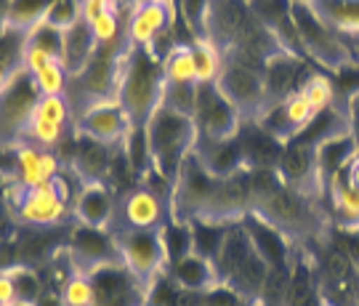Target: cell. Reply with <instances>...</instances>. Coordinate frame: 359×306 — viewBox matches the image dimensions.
Returning <instances> with one entry per match:
<instances>
[{"label": "cell", "instance_id": "obj_1", "mask_svg": "<svg viewBox=\"0 0 359 306\" xmlns=\"http://www.w3.org/2000/svg\"><path fill=\"white\" fill-rule=\"evenodd\" d=\"M205 38L213 40L224 53H256L269 59L283 51L277 38L256 16L250 0H213Z\"/></svg>", "mask_w": 359, "mask_h": 306}, {"label": "cell", "instance_id": "obj_2", "mask_svg": "<svg viewBox=\"0 0 359 306\" xmlns=\"http://www.w3.org/2000/svg\"><path fill=\"white\" fill-rule=\"evenodd\" d=\"M163 88H165L163 62L149 48L126 43L120 53L115 102L126 109L130 126H147L149 115L163 104Z\"/></svg>", "mask_w": 359, "mask_h": 306}, {"label": "cell", "instance_id": "obj_3", "mask_svg": "<svg viewBox=\"0 0 359 306\" xmlns=\"http://www.w3.org/2000/svg\"><path fill=\"white\" fill-rule=\"evenodd\" d=\"M322 203H325L322 197L306 194V192L280 181L264 200H258L253 205L250 213L269 221L271 227H277L290 243H295V240L322 237L327 227L333 224V218H327Z\"/></svg>", "mask_w": 359, "mask_h": 306}, {"label": "cell", "instance_id": "obj_4", "mask_svg": "<svg viewBox=\"0 0 359 306\" xmlns=\"http://www.w3.org/2000/svg\"><path fill=\"white\" fill-rule=\"evenodd\" d=\"M144 133H147V144H149L152 168L170 181H176L181 163L187 160V154L194 152V144L200 139L194 117L181 115L176 109L160 104L147 120Z\"/></svg>", "mask_w": 359, "mask_h": 306}, {"label": "cell", "instance_id": "obj_5", "mask_svg": "<svg viewBox=\"0 0 359 306\" xmlns=\"http://www.w3.org/2000/svg\"><path fill=\"white\" fill-rule=\"evenodd\" d=\"M290 11H293L295 35H298V43L304 48V56L320 72L333 75L335 69H341L344 64L354 62V53H351L346 40L325 25L306 0H293Z\"/></svg>", "mask_w": 359, "mask_h": 306}, {"label": "cell", "instance_id": "obj_6", "mask_svg": "<svg viewBox=\"0 0 359 306\" xmlns=\"http://www.w3.org/2000/svg\"><path fill=\"white\" fill-rule=\"evenodd\" d=\"M218 176H213L197 154H187L181 163L176 181H173V194L168 200V216L173 221H194V218H210L213 203L218 192Z\"/></svg>", "mask_w": 359, "mask_h": 306}, {"label": "cell", "instance_id": "obj_7", "mask_svg": "<svg viewBox=\"0 0 359 306\" xmlns=\"http://www.w3.org/2000/svg\"><path fill=\"white\" fill-rule=\"evenodd\" d=\"M40 102V91L32 75L22 69L0 91V147H16L29 117Z\"/></svg>", "mask_w": 359, "mask_h": 306}, {"label": "cell", "instance_id": "obj_8", "mask_svg": "<svg viewBox=\"0 0 359 306\" xmlns=\"http://www.w3.org/2000/svg\"><path fill=\"white\" fill-rule=\"evenodd\" d=\"M115 232L117 248H120V261L144 282H149L168 272V253L160 230H112Z\"/></svg>", "mask_w": 359, "mask_h": 306}, {"label": "cell", "instance_id": "obj_9", "mask_svg": "<svg viewBox=\"0 0 359 306\" xmlns=\"http://www.w3.org/2000/svg\"><path fill=\"white\" fill-rule=\"evenodd\" d=\"M72 133H75V112H72L69 99L67 96H40L19 144L56 149Z\"/></svg>", "mask_w": 359, "mask_h": 306}, {"label": "cell", "instance_id": "obj_10", "mask_svg": "<svg viewBox=\"0 0 359 306\" xmlns=\"http://www.w3.org/2000/svg\"><path fill=\"white\" fill-rule=\"evenodd\" d=\"M67 253L75 272L80 274H93L96 269L120 264V248H117L115 232L99 230V227H86V224H72L67 232Z\"/></svg>", "mask_w": 359, "mask_h": 306}, {"label": "cell", "instance_id": "obj_11", "mask_svg": "<svg viewBox=\"0 0 359 306\" xmlns=\"http://www.w3.org/2000/svg\"><path fill=\"white\" fill-rule=\"evenodd\" d=\"M216 86L240 109V115L245 120H256L269 107L264 75L258 69H253V67H245V64L234 62V59L224 56V67H221V75H218Z\"/></svg>", "mask_w": 359, "mask_h": 306}, {"label": "cell", "instance_id": "obj_12", "mask_svg": "<svg viewBox=\"0 0 359 306\" xmlns=\"http://www.w3.org/2000/svg\"><path fill=\"white\" fill-rule=\"evenodd\" d=\"M243 123L240 109L221 93L216 83H197L194 126L200 139H231L240 133Z\"/></svg>", "mask_w": 359, "mask_h": 306}, {"label": "cell", "instance_id": "obj_13", "mask_svg": "<svg viewBox=\"0 0 359 306\" xmlns=\"http://www.w3.org/2000/svg\"><path fill=\"white\" fill-rule=\"evenodd\" d=\"M13 208L16 221L27 230H56L72 213V205L59 194L53 181L35 189H19Z\"/></svg>", "mask_w": 359, "mask_h": 306}, {"label": "cell", "instance_id": "obj_14", "mask_svg": "<svg viewBox=\"0 0 359 306\" xmlns=\"http://www.w3.org/2000/svg\"><path fill=\"white\" fill-rule=\"evenodd\" d=\"M126 48V40L120 46H104L96 48L86 64V69L77 77H72L69 88H80V96H86V107L96 102H109L115 99L117 91V77H120V53ZM83 107V109H86Z\"/></svg>", "mask_w": 359, "mask_h": 306}, {"label": "cell", "instance_id": "obj_15", "mask_svg": "<svg viewBox=\"0 0 359 306\" xmlns=\"http://www.w3.org/2000/svg\"><path fill=\"white\" fill-rule=\"evenodd\" d=\"M88 277L93 306H147V285L123 261L96 269Z\"/></svg>", "mask_w": 359, "mask_h": 306}, {"label": "cell", "instance_id": "obj_16", "mask_svg": "<svg viewBox=\"0 0 359 306\" xmlns=\"http://www.w3.org/2000/svg\"><path fill=\"white\" fill-rule=\"evenodd\" d=\"M168 218L165 200L144 184H133L123 197H117V218L112 230H160Z\"/></svg>", "mask_w": 359, "mask_h": 306}, {"label": "cell", "instance_id": "obj_17", "mask_svg": "<svg viewBox=\"0 0 359 306\" xmlns=\"http://www.w3.org/2000/svg\"><path fill=\"white\" fill-rule=\"evenodd\" d=\"M314 72H317L314 64L309 62V59H304V56H295L290 51H277L274 56H269L266 64H264V72H261L269 104H280L285 99L295 96L301 91V86Z\"/></svg>", "mask_w": 359, "mask_h": 306}, {"label": "cell", "instance_id": "obj_18", "mask_svg": "<svg viewBox=\"0 0 359 306\" xmlns=\"http://www.w3.org/2000/svg\"><path fill=\"white\" fill-rule=\"evenodd\" d=\"M117 147H107L102 141L75 133L67 147V168L80 184H107L115 163Z\"/></svg>", "mask_w": 359, "mask_h": 306}, {"label": "cell", "instance_id": "obj_19", "mask_svg": "<svg viewBox=\"0 0 359 306\" xmlns=\"http://www.w3.org/2000/svg\"><path fill=\"white\" fill-rule=\"evenodd\" d=\"M130 128L133 126H130L126 109H123L115 99L88 104V107L75 117V133L90 136V139L102 141L107 147H120L123 141L128 139Z\"/></svg>", "mask_w": 359, "mask_h": 306}, {"label": "cell", "instance_id": "obj_20", "mask_svg": "<svg viewBox=\"0 0 359 306\" xmlns=\"http://www.w3.org/2000/svg\"><path fill=\"white\" fill-rule=\"evenodd\" d=\"M176 16H179L176 0H139L130 8L126 43L139 46V48H149L165 29L176 27Z\"/></svg>", "mask_w": 359, "mask_h": 306}, {"label": "cell", "instance_id": "obj_21", "mask_svg": "<svg viewBox=\"0 0 359 306\" xmlns=\"http://www.w3.org/2000/svg\"><path fill=\"white\" fill-rule=\"evenodd\" d=\"M277 173L285 184H290L295 189L314 194L325 200V184L320 179V171H317V160H314V149L301 144V141H287L280 157V166Z\"/></svg>", "mask_w": 359, "mask_h": 306}, {"label": "cell", "instance_id": "obj_22", "mask_svg": "<svg viewBox=\"0 0 359 306\" xmlns=\"http://www.w3.org/2000/svg\"><path fill=\"white\" fill-rule=\"evenodd\" d=\"M62 171V160L53 149L16 144V166H13V184L16 189H35L51 184Z\"/></svg>", "mask_w": 359, "mask_h": 306}, {"label": "cell", "instance_id": "obj_23", "mask_svg": "<svg viewBox=\"0 0 359 306\" xmlns=\"http://www.w3.org/2000/svg\"><path fill=\"white\" fill-rule=\"evenodd\" d=\"M72 218L86 227L112 230L117 218V194L107 184H83L72 200Z\"/></svg>", "mask_w": 359, "mask_h": 306}, {"label": "cell", "instance_id": "obj_24", "mask_svg": "<svg viewBox=\"0 0 359 306\" xmlns=\"http://www.w3.org/2000/svg\"><path fill=\"white\" fill-rule=\"evenodd\" d=\"M243 227L250 234V243L256 248V253L269 264V269H290L293 264V243L285 237L277 227H271L269 221H264L256 213H248L240 218Z\"/></svg>", "mask_w": 359, "mask_h": 306}, {"label": "cell", "instance_id": "obj_25", "mask_svg": "<svg viewBox=\"0 0 359 306\" xmlns=\"http://www.w3.org/2000/svg\"><path fill=\"white\" fill-rule=\"evenodd\" d=\"M194 154L218 179H226V176L245 168V152L240 136H231V139H197Z\"/></svg>", "mask_w": 359, "mask_h": 306}, {"label": "cell", "instance_id": "obj_26", "mask_svg": "<svg viewBox=\"0 0 359 306\" xmlns=\"http://www.w3.org/2000/svg\"><path fill=\"white\" fill-rule=\"evenodd\" d=\"M240 141L245 152V168H277L285 144L274 139L258 120H245L240 128Z\"/></svg>", "mask_w": 359, "mask_h": 306}, {"label": "cell", "instance_id": "obj_27", "mask_svg": "<svg viewBox=\"0 0 359 306\" xmlns=\"http://www.w3.org/2000/svg\"><path fill=\"white\" fill-rule=\"evenodd\" d=\"M253 253V243H250V234L243 227V221H231L229 230H226V237L218 248V255L213 261L218 274V282H229L245 261Z\"/></svg>", "mask_w": 359, "mask_h": 306}, {"label": "cell", "instance_id": "obj_28", "mask_svg": "<svg viewBox=\"0 0 359 306\" xmlns=\"http://www.w3.org/2000/svg\"><path fill=\"white\" fill-rule=\"evenodd\" d=\"M359 154V147L351 133H341V136H333V139L322 141L320 147H314V160H317V171H320V179L327 189V181L344 173L351 160Z\"/></svg>", "mask_w": 359, "mask_h": 306}, {"label": "cell", "instance_id": "obj_29", "mask_svg": "<svg viewBox=\"0 0 359 306\" xmlns=\"http://www.w3.org/2000/svg\"><path fill=\"white\" fill-rule=\"evenodd\" d=\"M325 25L348 43L359 40V0H306Z\"/></svg>", "mask_w": 359, "mask_h": 306}, {"label": "cell", "instance_id": "obj_30", "mask_svg": "<svg viewBox=\"0 0 359 306\" xmlns=\"http://www.w3.org/2000/svg\"><path fill=\"white\" fill-rule=\"evenodd\" d=\"M168 272H170V277L176 280L181 291H208L210 285L218 282L213 261L205 258V255L194 253V251L187 253L184 258H179V261H173L168 267Z\"/></svg>", "mask_w": 359, "mask_h": 306}, {"label": "cell", "instance_id": "obj_31", "mask_svg": "<svg viewBox=\"0 0 359 306\" xmlns=\"http://www.w3.org/2000/svg\"><path fill=\"white\" fill-rule=\"evenodd\" d=\"M96 40H93V32H90L88 22H77L75 27L65 29V56H62V64L67 67V72L72 77H77L86 64L90 62V56L96 53Z\"/></svg>", "mask_w": 359, "mask_h": 306}, {"label": "cell", "instance_id": "obj_32", "mask_svg": "<svg viewBox=\"0 0 359 306\" xmlns=\"http://www.w3.org/2000/svg\"><path fill=\"white\" fill-rule=\"evenodd\" d=\"M325 203H330L333 224H359V192L348 184L346 171L327 181Z\"/></svg>", "mask_w": 359, "mask_h": 306}, {"label": "cell", "instance_id": "obj_33", "mask_svg": "<svg viewBox=\"0 0 359 306\" xmlns=\"http://www.w3.org/2000/svg\"><path fill=\"white\" fill-rule=\"evenodd\" d=\"M348 131V115H346V107H330V109H325V112H317L314 120L309 123L295 141H301V144H306V147H320L322 141L333 139V136H341V133H346Z\"/></svg>", "mask_w": 359, "mask_h": 306}, {"label": "cell", "instance_id": "obj_34", "mask_svg": "<svg viewBox=\"0 0 359 306\" xmlns=\"http://www.w3.org/2000/svg\"><path fill=\"white\" fill-rule=\"evenodd\" d=\"M269 272H271L269 264H266V261L256 253V248H253L250 258H248L243 267H240V272L231 277L229 285H231V288H237V291H240L243 295H248V298L258 301V298H261V293H264V285H266Z\"/></svg>", "mask_w": 359, "mask_h": 306}, {"label": "cell", "instance_id": "obj_35", "mask_svg": "<svg viewBox=\"0 0 359 306\" xmlns=\"http://www.w3.org/2000/svg\"><path fill=\"white\" fill-rule=\"evenodd\" d=\"M192 227V251L200 255H205L210 261H216L218 248L226 237L229 224H221V221H208V218H194L189 221Z\"/></svg>", "mask_w": 359, "mask_h": 306}, {"label": "cell", "instance_id": "obj_36", "mask_svg": "<svg viewBox=\"0 0 359 306\" xmlns=\"http://www.w3.org/2000/svg\"><path fill=\"white\" fill-rule=\"evenodd\" d=\"M194 53V72H197V83H216L224 67V51L218 48L213 40L197 38L192 40Z\"/></svg>", "mask_w": 359, "mask_h": 306}, {"label": "cell", "instance_id": "obj_37", "mask_svg": "<svg viewBox=\"0 0 359 306\" xmlns=\"http://www.w3.org/2000/svg\"><path fill=\"white\" fill-rule=\"evenodd\" d=\"M27 56V32L16 27H6L0 32V69H6L8 75H16L25 69Z\"/></svg>", "mask_w": 359, "mask_h": 306}, {"label": "cell", "instance_id": "obj_38", "mask_svg": "<svg viewBox=\"0 0 359 306\" xmlns=\"http://www.w3.org/2000/svg\"><path fill=\"white\" fill-rule=\"evenodd\" d=\"M298 93L311 104L314 112H325V109H330V107H341L338 93H335V86H333V77L320 72V69L301 86Z\"/></svg>", "mask_w": 359, "mask_h": 306}, {"label": "cell", "instance_id": "obj_39", "mask_svg": "<svg viewBox=\"0 0 359 306\" xmlns=\"http://www.w3.org/2000/svg\"><path fill=\"white\" fill-rule=\"evenodd\" d=\"M163 72H165V83H197L192 43H179L168 53L163 59Z\"/></svg>", "mask_w": 359, "mask_h": 306}, {"label": "cell", "instance_id": "obj_40", "mask_svg": "<svg viewBox=\"0 0 359 306\" xmlns=\"http://www.w3.org/2000/svg\"><path fill=\"white\" fill-rule=\"evenodd\" d=\"M27 48L62 62V56H65V32L51 27L48 22H38L32 29H27Z\"/></svg>", "mask_w": 359, "mask_h": 306}, {"label": "cell", "instance_id": "obj_41", "mask_svg": "<svg viewBox=\"0 0 359 306\" xmlns=\"http://www.w3.org/2000/svg\"><path fill=\"white\" fill-rule=\"evenodd\" d=\"M160 237H163V245H165L168 264H173V261L184 258L187 253H192V227H189V221L168 218L165 224L160 227Z\"/></svg>", "mask_w": 359, "mask_h": 306}, {"label": "cell", "instance_id": "obj_42", "mask_svg": "<svg viewBox=\"0 0 359 306\" xmlns=\"http://www.w3.org/2000/svg\"><path fill=\"white\" fill-rule=\"evenodd\" d=\"M325 237L330 248L346 255V261L359 274V224H330Z\"/></svg>", "mask_w": 359, "mask_h": 306}, {"label": "cell", "instance_id": "obj_43", "mask_svg": "<svg viewBox=\"0 0 359 306\" xmlns=\"http://www.w3.org/2000/svg\"><path fill=\"white\" fill-rule=\"evenodd\" d=\"M32 80L38 86L40 96H67L72 75L67 72V67L62 62H48L46 67H40L38 72H32Z\"/></svg>", "mask_w": 359, "mask_h": 306}, {"label": "cell", "instance_id": "obj_44", "mask_svg": "<svg viewBox=\"0 0 359 306\" xmlns=\"http://www.w3.org/2000/svg\"><path fill=\"white\" fill-rule=\"evenodd\" d=\"M53 0H8V27L16 29H32L46 19L48 6Z\"/></svg>", "mask_w": 359, "mask_h": 306}, {"label": "cell", "instance_id": "obj_45", "mask_svg": "<svg viewBox=\"0 0 359 306\" xmlns=\"http://www.w3.org/2000/svg\"><path fill=\"white\" fill-rule=\"evenodd\" d=\"M13 288H16V301H25V304H38V298L43 295V291L48 288L43 277H40V269L35 267H13L11 272Z\"/></svg>", "mask_w": 359, "mask_h": 306}, {"label": "cell", "instance_id": "obj_46", "mask_svg": "<svg viewBox=\"0 0 359 306\" xmlns=\"http://www.w3.org/2000/svg\"><path fill=\"white\" fill-rule=\"evenodd\" d=\"M213 0H176V8L184 27L189 29V40L205 38L208 13H210Z\"/></svg>", "mask_w": 359, "mask_h": 306}, {"label": "cell", "instance_id": "obj_47", "mask_svg": "<svg viewBox=\"0 0 359 306\" xmlns=\"http://www.w3.org/2000/svg\"><path fill=\"white\" fill-rule=\"evenodd\" d=\"M90 32H93V40H96L99 48H104V46H120L126 40L123 27H120V13H117L115 6H109L102 16H96L90 22Z\"/></svg>", "mask_w": 359, "mask_h": 306}, {"label": "cell", "instance_id": "obj_48", "mask_svg": "<svg viewBox=\"0 0 359 306\" xmlns=\"http://www.w3.org/2000/svg\"><path fill=\"white\" fill-rule=\"evenodd\" d=\"M163 104L176 109L181 115L194 117L197 107V83H165L163 88Z\"/></svg>", "mask_w": 359, "mask_h": 306}, {"label": "cell", "instance_id": "obj_49", "mask_svg": "<svg viewBox=\"0 0 359 306\" xmlns=\"http://www.w3.org/2000/svg\"><path fill=\"white\" fill-rule=\"evenodd\" d=\"M179 293L181 288L170 277V272H163L147 285V306H176Z\"/></svg>", "mask_w": 359, "mask_h": 306}, {"label": "cell", "instance_id": "obj_50", "mask_svg": "<svg viewBox=\"0 0 359 306\" xmlns=\"http://www.w3.org/2000/svg\"><path fill=\"white\" fill-rule=\"evenodd\" d=\"M258 301L243 295L229 282H216L208 291H203V306H256Z\"/></svg>", "mask_w": 359, "mask_h": 306}, {"label": "cell", "instance_id": "obj_51", "mask_svg": "<svg viewBox=\"0 0 359 306\" xmlns=\"http://www.w3.org/2000/svg\"><path fill=\"white\" fill-rule=\"evenodd\" d=\"M80 19H83V13H80V0H53L51 6H48V13H46L43 22H48L51 27L65 32L69 27H75Z\"/></svg>", "mask_w": 359, "mask_h": 306}, {"label": "cell", "instance_id": "obj_52", "mask_svg": "<svg viewBox=\"0 0 359 306\" xmlns=\"http://www.w3.org/2000/svg\"><path fill=\"white\" fill-rule=\"evenodd\" d=\"M62 298H65V306H93V285L88 274L75 272L62 285Z\"/></svg>", "mask_w": 359, "mask_h": 306}, {"label": "cell", "instance_id": "obj_53", "mask_svg": "<svg viewBox=\"0 0 359 306\" xmlns=\"http://www.w3.org/2000/svg\"><path fill=\"white\" fill-rule=\"evenodd\" d=\"M13 267H19V248L11 240H0V272H11Z\"/></svg>", "mask_w": 359, "mask_h": 306}, {"label": "cell", "instance_id": "obj_54", "mask_svg": "<svg viewBox=\"0 0 359 306\" xmlns=\"http://www.w3.org/2000/svg\"><path fill=\"white\" fill-rule=\"evenodd\" d=\"M112 3H104V0H80V13H83V22H93L96 16H102Z\"/></svg>", "mask_w": 359, "mask_h": 306}, {"label": "cell", "instance_id": "obj_55", "mask_svg": "<svg viewBox=\"0 0 359 306\" xmlns=\"http://www.w3.org/2000/svg\"><path fill=\"white\" fill-rule=\"evenodd\" d=\"M35 306H65V298H62V291H56V288H46L43 295L38 298V304Z\"/></svg>", "mask_w": 359, "mask_h": 306}, {"label": "cell", "instance_id": "obj_56", "mask_svg": "<svg viewBox=\"0 0 359 306\" xmlns=\"http://www.w3.org/2000/svg\"><path fill=\"white\" fill-rule=\"evenodd\" d=\"M346 179H348V184L359 192V154L351 160V166L346 168Z\"/></svg>", "mask_w": 359, "mask_h": 306}, {"label": "cell", "instance_id": "obj_57", "mask_svg": "<svg viewBox=\"0 0 359 306\" xmlns=\"http://www.w3.org/2000/svg\"><path fill=\"white\" fill-rule=\"evenodd\" d=\"M8 27V0H0V32Z\"/></svg>", "mask_w": 359, "mask_h": 306}, {"label": "cell", "instance_id": "obj_58", "mask_svg": "<svg viewBox=\"0 0 359 306\" xmlns=\"http://www.w3.org/2000/svg\"><path fill=\"white\" fill-rule=\"evenodd\" d=\"M136 3H139V0H112V6H115L117 11H120V8H126V11H130V8L136 6Z\"/></svg>", "mask_w": 359, "mask_h": 306}, {"label": "cell", "instance_id": "obj_59", "mask_svg": "<svg viewBox=\"0 0 359 306\" xmlns=\"http://www.w3.org/2000/svg\"><path fill=\"white\" fill-rule=\"evenodd\" d=\"M6 232H8V216L0 211V240L6 237Z\"/></svg>", "mask_w": 359, "mask_h": 306}, {"label": "cell", "instance_id": "obj_60", "mask_svg": "<svg viewBox=\"0 0 359 306\" xmlns=\"http://www.w3.org/2000/svg\"><path fill=\"white\" fill-rule=\"evenodd\" d=\"M11 77H13V75H8V72H6V69H0V91L6 88V86H8V83H11Z\"/></svg>", "mask_w": 359, "mask_h": 306}, {"label": "cell", "instance_id": "obj_61", "mask_svg": "<svg viewBox=\"0 0 359 306\" xmlns=\"http://www.w3.org/2000/svg\"><path fill=\"white\" fill-rule=\"evenodd\" d=\"M13 306H35V304H25V301H16Z\"/></svg>", "mask_w": 359, "mask_h": 306}, {"label": "cell", "instance_id": "obj_62", "mask_svg": "<svg viewBox=\"0 0 359 306\" xmlns=\"http://www.w3.org/2000/svg\"><path fill=\"white\" fill-rule=\"evenodd\" d=\"M256 306H266V304H261V301H258V304Z\"/></svg>", "mask_w": 359, "mask_h": 306}, {"label": "cell", "instance_id": "obj_63", "mask_svg": "<svg viewBox=\"0 0 359 306\" xmlns=\"http://www.w3.org/2000/svg\"><path fill=\"white\" fill-rule=\"evenodd\" d=\"M104 3H112V0H104Z\"/></svg>", "mask_w": 359, "mask_h": 306}]
</instances>
